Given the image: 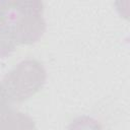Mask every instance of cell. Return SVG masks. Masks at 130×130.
<instances>
[{"instance_id":"1","label":"cell","mask_w":130,"mask_h":130,"mask_svg":"<svg viewBox=\"0 0 130 130\" xmlns=\"http://www.w3.org/2000/svg\"><path fill=\"white\" fill-rule=\"evenodd\" d=\"M44 4L39 0H0V21L11 30L16 44L37 43L46 31Z\"/></svg>"},{"instance_id":"6","label":"cell","mask_w":130,"mask_h":130,"mask_svg":"<svg viewBox=\"0 0 130 130\" xmlns=\"http://www.w3.org/2000/svg\"><path fill=\"white\" fill-rule=\"evenodd\" d=\"M10 104V100L5 91V88L3 86V84L0 82V113L9 109L8 105Z\"/></svg>"},{"instance_id":"2","label":"cell","mask_w":130,"mask_h":130,"mask_svg":"<svg viewBox=\"0 0 130 130\" xmlns=\"http://www.w3.org/2000/svg\"><path fill=\"white\" fill-rule=\"evenodd\" d=\"M46 80L44 65L36 59H26L5 75L2 84L10 102L21 103L40 91Z\"/></svg>"},{"instance_id":"3","label":"cell","mask_w":130,"mask_h":130,"mask_svg":"<svg viewBox=\"0 0 130 130\" xmlns=\"http://www.w3.org/2000/svg\"><path fill=\"white\" fill-rule=\"evenodd\" d=\"M0 130H36V124L28 115L7 109L0 113Z\"/></svg>"},{"instance_id":"5","label":"cell","mask_w":130,"mask_h":130,"mask_svg":"<svg viewBox=\"0 0 130 130\" xmlns=\"http://www.w3.org/2000/svg\"><path fill=\"white\" fill-rule=\"evenodd\" d=\"M68 130H103V127L98 120L88 116H80L70 123Z\"/></svg>"},{"instance_id":"4","label":"cell","mask_w":130,"mask_h":130,"mask_svg":"<svg viewBox=\"0 0 130 130\" xmlns=\"http://www.w3.org/2000/svg\"><path fill=\"white\" fill-rule=\"evenodd\" d=\"M16 42L11 30L0 21V59L9 57L15 50Z\"/></svg>"}]
</instances>
